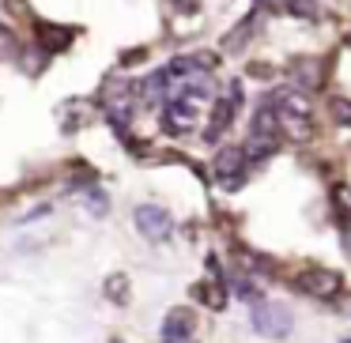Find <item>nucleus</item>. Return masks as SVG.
Segmentation results:
<instances>
[{
    "label": "nucleus",
    "mask_w": 351,
    "mask_h": 343,
    "mask_svg": "<svg viewBox=\"0 0 351 343\" xmlns=\"http://www.w3.org/2000/svg\"><path fill=\"white\" fill-rule=\"evenodd\" d=\"M250 320H253V332L265 335V340H287L291 328H295V313L283 302H257Z\"/></svg>",
    "instance_id": "f257e3e1"
},
{
    "label": "nucleus",
    "mask_w": 351,
    "mask_h": 343,
    "mask_svg": "<svg viewBox=\"0 0 351 343\" xmlns=\"http://www.w3.org/2000/svg\"><path fill=\"white\" fill-rule=\"evenodd\" d=\"M295 287L310 298H332L340 290V275L328 272V268H306V272H298Z\"/></svg>",
    "instance_id": "f03ea898"
},
{
    "label": "nucleus",
    "mask_w": 351,
    "mask_h": 343,
    "mask_svg": "<svg viewBox=\"0 0 351 343\" xmlns=\"http://www.w3.org/2000/svg\"><path fill=\"white\" fill-rule=\"evenodd\" d=\"M136 227L147 242H162V238L174 230V219H170V212H162L159 204H140L136 207Z\"/></svg>",
    "instance_id": "7ed1b4c3"
},
{
    "label": "nucleus",
    "mask_w": 351,
    "mask_h": 343,
    "mask_svg": "<svg viewBox=\"0 0 351 343\" xmlns=\"http://www.w3.org/2000/svg\"><path fill=\"white\" fill-rule=\"evenodd\" d=\"M242 162H245L242 147H223V151L215 155V177H219L227 189H238V185H242Z\"/></svg>",
    "instance_id": "20e7f679"
},
{
    "label": "nucleus",
    "mask_w": 351,
    "mask_h": 343,
    "mask_svg": "<svg viewBox=\"0 0 351 343\" xmlns=\"http://www.w3.org/2000/svg\"><path fill=\"white\" fill-rule=\"evenodd\" d=\"M193 328H197V317H193V309H170L167 320H162V340L174 343V340H189Z\"/></svg>",
    "instance_id": "39448f33"
},
{
    "label": "nucleus",
    "mask_w": 351,
    "mask_h": 343,
    "mask_svg": "<svg viewBox=\"0 0 351 343\" xmlns=\"http://www.w3.org/2000/svg\"><path fill=\"white\" fill-rule=\"evenodd\" d=\"M197 125V110L189 102H170L167 106V129L170 132H189Z\"/></svg>",
    "instance_id": "423d86ee"
},
{
    "label": "nucleus",
    "mask_w": 351,
    "mask_h": 343,
    "mask_svg": "<svg viewBox=\"0 0 351 343\" xmlns=\"http://www.w3.org/2000/svg\"><path fill=\"white\" fill-rule=\"evenodd\" d=\"M291 76L298 79V91H313V87L321 84V64L313 61V57H302V61L291 64Z\"/></svg>",
    "instance_id": "0eeeda50"
},
{
    "label": "nucleus",
    "mask_w": 351,
    "mask_h": 343,
    "mask_svg": "<svg viewBox=\"0 0 351 343\" xmlns=\"http://www.w3.org/2000/svg\"><path fill=\"white\" fill-rule=\"evenodd\" d=\"M276 151V132H250V140H245L242 155L245 159H265V155Z\"/></svg>",
    "instance_id": "6e6552de"
},
{
    "label": "nucleus",
    "mask_w": 351,
    "mask_h": 343,
    "mask_svg": "<svg viewBox=\"0 0 351 343\" xmlns=\"http://www.w3.org/2000/svg\"><path fill=\"white\" fill-rule=\"evenodd\" d=\"M238 102H242V99H234V94H230L227 102H215V114H212V129H208V140H215V136H219V132L230 125V117H234V106H238Z\"/></svg>",
    "instance_id": "1a4fd4ad"
},
{
    "label": "nucleus",
    "mask_w": 351,
    "mask_h": 343,
    "mask_svg": "<svg viewBox=\"0 0 351 343\" xmlns=\"http://www.w3.org/2000/svg\"><path fill=\"white\" fill-rule=\"evenodd\" d=\"M102 294H106L114 305H125V302H129V275H125V272H114L106 283H102Z\"/></svg>",
    "instance_id": "9d476101"
},
{
    "label": "nucleus",
    "mask_w": 351,
    "mask_h": 343,
    "mask_svg": "<svg viewBox=\"0 0 351 343\" xmlns=\"http://www.w3.org/2000/svg\"><path fill=\"white\" fill-rule=\"evenodd\" d=\"M280 114H283V117H310V102H306V94L283 91V94H280Z\"/></svg>",
    "instance_id": "9b49d317"
},
{
    "label": "nucleus",
    "mask_w": 351,
    "mask_h": 343,
    "mask_svg": "<svg viewBox=\"0 0 351 343\" xmlns=\"http://www.w3.org/2000/svg\"><path fill=\"white\" fill-rule=\"evenodd\" d=\"M328 114H332L336 125L351 129V99H343V94H332V99H328Z\"/></svg>",
    "instance_id": "f8f14e48"
},
{
    "label": "nucleus",
    "mask_w": 351,
    "mask_h": 343,
    "mask_svg": "<svg viewBox=\"0 0 351 343\" xmlns=\"http://www.w3.org/2000/svg\"><path fill=\"white\" fill-rule=\"evenodd\" d=\"M193 294H197L200 302H208L212 309H223V305H227V298H223V290H219V287H212V283H200V287H193Z\"/></svg>",
    "instance_id": "ddd939ff"
},
{
    "label": "nucleus",
    "mask_w": 351,
    "mask_h": 343,
    "mask_svg": "<svg viewBox=\"0 0 351 343\" xmlns=\"http://www.w3.org/2000/svg\"><path fill=\"white\" fill-rule=\"evenodd\" d=\"M16 53H19V42H16V34H12L8 27H0V61H12Z\"/></svg>",
    "instance_id": "4468645a"
},
{
    "label": "nucleus",
    "mask_w": 351,
    "mask_h": 343,
    "mask_svg": "<svg viewBox=\"0 0 351 343\" xmlns=\"http://www.w3.org/2000/svg\"><path fill=\"white\" fill-rule=\"evenodd\" d=\"M253 132H276V110H272V106H261V110H257Z\"/></svg>",
    "instance_id": "2eb2a0df"
},
{
    "label": "nucleus",
    "mask_w": 351,
    "mask_h": 343,
    "mask_svg": "<svg viewBox=\"0 0 351 343\" xmlns=\"http://www.w3.org/2000/svg\"><path fill=\"white\" fill-rule=\"evenodd\" d=\"M162 91H167V72H155V76L144 84V99H147V102H155Z\"/></svg>",
    "instance_id": "dca6fc26"
},
{
    "label": "nucleus",
    "mask_w": 351,
    "mask_h": 343,
    "mask_svg": "<svg viewBox=\"0 0 351 343\" xmlns=\"http://www.w3.org/2000/svg\"><path fill=\"white\" fill-rule=\"evenodd\" d=\"M287 8L302 19H317V4H313V0H287Z\"/></svg>",
    "instance_id": "f3484780"
},
{
    "label": "nucleus",
    "mask_w": 351,
    "mask_h": 343,
    "mask_svg": "<svg viewBox=\"0 0 351 343\" xmlns=\"http://www.w3.org/2000/svg\"><path fill=\"white\" fill-rule=\"evenodd\" d=\"M234 290H238V298H245V302H261V290L253 287L250 279H238V283H234Z\"/></svg>",
    "instance_id": "a211bd4d"
},
{
    "label": "nucleus",
    "mask_w": 351,
    "mask_h": 343,
    "mask_svg": "<svg viewBox=\"0 0 351 343\" xmlns=\"http://www.w3.org/2000/svg\"><path fill=\"white\" fill-rule=\"evenodd\" d=\"M332 200L340 204V212L351 215V185H336V189H332Z\"/></svg>",
    "instance_id": "6ab92c4d"
},
{
    "label": "nucleus",
    "mask_w": 351,
    "mask_h": 343,
    "mask_svg": "<svg viewBox=\"0 0 351 343\" xmlns=\"http://www.w3.org/2000/svg\"><path fill=\"white\" fill-rule=\"evenodd\" d=\"M106 207H110L106 192H99V189H95V192H91V212H95V215H106Z\"/></svg>",
    "instance_id": "aec40b11"
},
{
    "label": "nucleus",
    "mask_w": 351,
    "mask_h": 343,
    "mask_svg": "<svg viewBox=\"0 0 351 343\" xmlns=\"http://www.w3.org/2000/svg\"><path fill=\"white\" fill-rule=\"evenodd\" d=\"M343 242H348V253H351V219L343 223Z\"/></svg>",
    "instance_id": "412c9836"
},
{
    "label": "nucleus",
    "mask_w": 351,
    "mask_h": 343,
    "mask_svg": "<svg viewBox=\"0 0 351 343\" xmlns=\"http://www.w3.org/2000/svg\"><path fill=\"white\" fill-rule=\"evenodd\" d=\"M114 343H121V340H114Z\"/></svg>",
    "instance_id": "4be33fe9"
}]
</instances>
